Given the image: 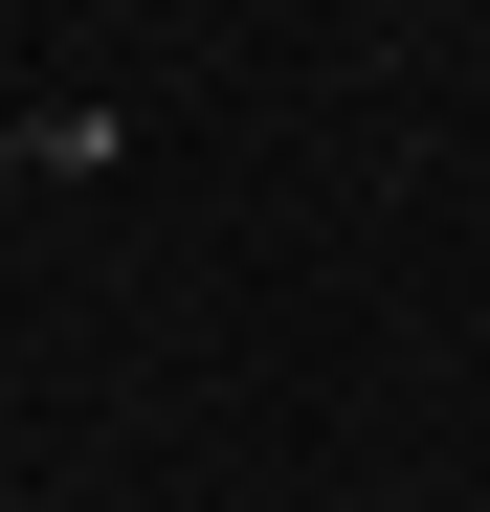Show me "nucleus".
I'll list each match as a JSON object with an SVG mask.
<instances>
[{
	"mask_svg": "<svg viewBox=\"0 0 490 512\" xmlns=\"http://www.w3.org/2000/svg\"><path fill=\"white\" fill-rule=\"evenodd\" d=\"M23 134H45V112H23V90H0V156H23Z\"/></svg>",
	"mask_w": 490,
	"mask_h": 512,
	"instance_id": "nucleus-1",
	"label": "nucleus"
}]
</instances>
